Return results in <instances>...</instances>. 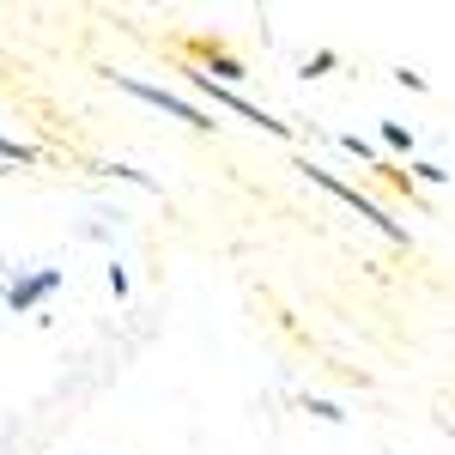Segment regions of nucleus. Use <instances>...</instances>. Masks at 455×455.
<instances>
[{
	"label": "nucleus",
	"instance_id": "7ed1b4c3",
	"mask_svg": "<svg viewBox=\"0 0 455 455\" xmlns=\"http://www.w3.org/2000/svg\"><path fill=\"white\" fill-rule=\"evenodd\" d=\"M188 85L207 98L212 109H231V116H243V122H255L261 134H274V140H291V122L285 116H274V109H261V104H249L243 92H231V85H219V79H207L201 68H188Z\"/></svg>",
	"mask_w": 455,
	"mask_h": 455
},
{
	"label": "nucleus",
	"instance_id": "39448f33",
	"mask_svg": "<svg viewBox=\"0 0 455 455\" xmlns=\"http://www.w3.org/2000/svg\"><path fill=\"white\" fill-rule=\"evenodd\" d=\"M201 73H207V79H219V85H231V92L249 79V68L231 55V49H219V43H201Z\"/></svg>",
	"mask_w": 455,
	"mask_h": 455
},
{
	"label": "nucleus",
	"instance_id": "9b49d317",
	"mask_svg": "<svg viewBox=\"0 0 455 455\" xmlns=\"http://www.w3.org/2000/svg\"><path fill=\"white\" fill-rule=\"evenodd\" d=\"M413 182H425V188H443V182H450V171H443L437 158H413Z\"/></svg>",
	"mask_w": 455,
	"mask_h": 455
},
{
	"label": "nucleus",
	"instance_id": "6e6552de",
	"mask_svg": "<svg viewBox=\"0 0 455 455\" xmlns=\"http://www.w3.org/2000/svg\"><path fill=\"white\" fill-rule=\"evenodd\" d=\"M0 164H43V146H31V140H12V134H0Z\"/></svg>",
	"mask_w": 455,
	"mask_h": 455
},
{
	"label": "nucleus",
	"instance_id": "423d86ee",
	"mask_svg": "<svg viewBox=\"0 0 455 455\" xmlns=\"http://www.w3.org/2000/svg\"><path fill=\"white\" fill-rule=\"evenodd\" d=\"M98 171H104V176H116V182H128V188H146V195H164V182H158V176L134 171V164H122V158H104Z\"/></svg>",
	"mask_w": 455,
	"mask_h": 455
},
{
	"label": "nucleus",
	"instance_id": "1a4fd4ad",
	"mask_svg": "<svg viewBox=\"0 0 455 455\" xmlns=\"http://www.w3.org/2000/svg\"><path fill=\"white\" fill-rule=\"evenodd\" d=\"M322 140H334V146H340V152H352V158H364L371 171L383 164V152H377V140H358V134H322Z\"/></svg>",
	"mask_w": 455,
	"mask_h": 455
},
{
	"label": "nucleus",
	"instance_id": "20e7f679",
	"mask_svg": "<svg viewBox=\"0 0 455 455\" xmlns=\"http://www.w3.org/2000/svg\"><path fill=\"white\" fill-rule=\"evenodd\" d=\"M61 285H68L61 267H19V274H6V280H0V304H6L12 315H36L55 291H61Z\"/></svg>",
	"mask_w": 455,
	"mask_h": 455
},
{
	"label": "nucleus",
	"instance_id": "9d476101",
	"mask_svg": "<svg viewBox=\"0 0 455 455\" xmlns=\"http://www.w3.org/2000/svg\"><path fill=\"white\" fill-rule=\"evenodd\" d=\"M298 407H304V413H315V419H328V425L347 419V407H340V401H328V395H298Z\"/></svg>",
	"mask_w": 455,
	"mask_h": 455
},
{
	"label": "nucleus",
	"instance_id": "ddd939ff",
	"mask_svg": "<svg viewBox=\"0 0 455 455\" xmlns=\"http://www.w3.org/2000/svg\"><path fill=\"white\" fill-rule=\"evenodd\" d=\"M128 291H134V280H128V261H109V298H122V304H128Z\"/></svg>",
	"mask_w": 455,
	"mask_h": 455
},
{
	"label": "nucleus",
	"instance_id": "4468645a",
	"mask_svg": "<svg viewBox=\"0 0 455 455\" xmlns=\"http://www.w3.org/2000/svg\"><path fill=\"white\" fill-rule=\"evenodd\" d=\"M395 85H401V92H413V98H419V92H425V73H413V68H395Z\"/></svg>",
	"mask_w": 455,
	"mask_h": 455
},
{
	"label": "nucleus",
	"instance_id": "f03ea898",
	"mask_svg": "<svg viewBox=\"0 0 455 455\" xmlns=\"http://www.w3.org/2000/svg\"><path fill=\"white\" fill-rule=\"evenodd\" d=\"M104 79L116 85V92H128L134 104L158 109V116H176V122H182V128H195V134H212V109L188 104L182 92H164V85H146V79H128V73H116V68H104Z\"/></svg>",
	"mask_w": 455,
	"mask_h": 455
},
{
	"label": "nucleus",
	"instance_id": "f257e3e1",
	"mask_svg": "<svg viewBox=\"0 0 455 455\" xmlns=\"http://www.w3.org/2000/svg\"><path fill=\"white\" fill-rule=\"evenodd\" d=\"M298 176H304V182H315L322 195H334L340 207H352L358 219H371V231H383V237H388L395 249H407V243H413V231H407V225H401V219H395V212H388L383 201H371L364 188H352V182H340L334 171H322L315 158H298Z\"/></svg>",
	"mask_w": 455,
	"mask_h": 455
},
{
	"label": "nucleus",
	"instance_id": "f8f14e48",
	"mask_svg": "<svg viewBox=\"0 0 455 455\" xmlns=\"http://www.w3.org/2000/svg\"><path fill=\"white\" fill-rule=\"evenodd\" d=\"M334 68H340V55H334V49H322V55H310V61L298 68V79H322V73H334Z\"/></svg>",
	"mask_w": 455,
	"mask_h": 455
},
{
	"label": "nucleus",
	"instance_id": "0eeeda50",
	"mask_svg": "<svg viewBox=\"0 0 455 455\" xmlns=\"http://www.w3.org/2000/svg\"><path fill=\"white\" fill-rule=\"evenodd\" d=\"M377 140H383L388 152H401V158H419V134H413L407 122H383V128H377Z\"/></svg>",
	"mask_w": 455,
	"mask_h": 455
}]
</instances>
